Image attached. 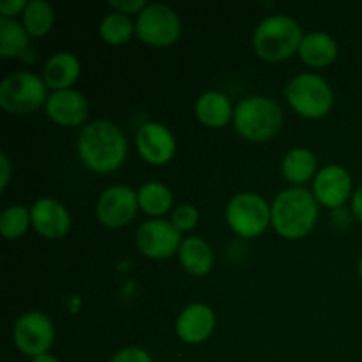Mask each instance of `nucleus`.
<instances>
[{
  "label": "nucleus",
  "mask_w": 362,
  "mask_h": 362,
  "mask_svg": "<svg viewBox=\"0 0 362 362\" xmlns=\"http://www.w3.org/2000/svg\"><path fill=\"white\" fill-rule=\"evenodd\" d=\"M359 274H361V278H362V257H361V260H359Z\"/></svg>",
  "instance_id": "72a5a7b5"
},
{
  "label": "nucleus",
  "mask_w": 362,
  "mask_h": 362,
  "mask_svg": "<svg viewBox=\"0 0 362 362\" xmlns=\"http://www.w3.org/2000/svg\"><path fill=\"white\" fill-rule=\"evenodd\" d=\"M127 140L117 124L110 120L88 122L78 134V156L90 172L108 175L126 163Z\"/></svg>",
  "instance_id": "f257e3e1"
},
{
  "label": "nucleus",
  "mask_w": 362,
  "mask_h": 362,
  "mask_svg": "<svg viewBox=\"0 0 362 362\" xmlns=\"http://www.w3.org/2000/svg\"><path fill=\"white\" fill-rule=\"evenodd\" d=\"M198 219H200L198 209L194 207V205L184 204L172 212V219H170V221H172V225L182 233L191 232V230L198 225Z\"/></svg>",
  "instance_id": "bb28decb"
},
{
  "label": "nucleus",
  "mask_w": 362,
  "mask_h": 362,
  "mask_svg": "<svg viewBox=\"0 0 362 362\" xmlns=\"http://www.w3.org/2000/svg\"><path fill=\"white\" fill-rule=\"evenodd\" d=\"M0 165H2V180H0V189L4 191L7 187V184H9V177H11V163L6 152L0 154Z\"/></svg>",
  "instance_id": "7c9ffc66"
},
{
  "label": "nucleus",
  "mask_w": 362,
  "mask_h": 362,
  "mask_svg": "<svg viewBox=\"0 0 362 362\" xmlns=\"http://www.w3.org/2000/svg\"><path fill=\"white\" fill-rule=\"evenodd\" d=\"M352 212L357 219L362 223V186L354 193L352 198Z\"/></svg>",
  "instance_id": "2f4dec72"
},
{
  "label": "nucleus",
  "mask_w": 362,
  "mask_h": 362,
  "mask_svg": "<svg viewBox=\"0 0 362 362\" xmlns=\"http://www.w3.org/2000/svg\"><path fill=\"white\" fill-rule=\"evenodd\" d=\"M216 329V313L204 303H193L184 308L177 317L175 332L180 341L200 345L207 341Z\"/></svg>",
  "instance_id": "2eb2a0df"
},
{
  "label": "nucleus",
  "mask_w": 362,
  "mask_h": 362,
  "mask_svg": "<svg viewBox=\"0 0 362 362\" xmlns=\"http://www.w3.org/2000/svg\"><path fill=\"white\" fill-rule=\"evenodd\" d=\"M99 34H101L103 41L108 42V45L120 46L131 41L133 34H136V27L129 16L113 11L101 20Z\"/></svg>",
  "instance_id": "393cba45"
},
{
  "label": "nucleus",
  "mask_w": 362,
  "mask_h": 362,
  "mask_svg": "<svg viewBox=\"0 0 362 362\" xmlns=\"http://www.w3.org/2000/svg\"><path fill=\"white\" fill-rule=\"evenodd\" d=\"M108 6L115 13H122L126 16H129V14H140L148 4L145 0H110Z\"/></svg>",
  "instance_id": "c85d7f7f"
},
{
  "label": "nucleus",
  "mask_w": 362,
  "mask_h": 362,
  "mask_svg": "<svg viewBox=\"0 0 362 362\" xmlns=\"http://www.w3.org/2000/svg\"><path fill=\"white\" fill-rule=\"evenodd\" d=\"M27 6H28L27 0H6V2L0 4V13H2V18L14 20L18 14L25 13Z\"/></svg>",
  "instance_id": "c756f323"
},
{
  "label": "nucleus",
  "mask_w": 362,
  "mask_h": 362,
  "mask_svg": "<svg viewBox=\"0 0 362 362\" xmlns=\"http://www.w3.org/2000/svg\"><path fill=\"white\" fill-rule=\"evenodd\" d=\"M30 362H59V359L55 356H52V354H42V356L34 357Z\"/></svg>",
  "instance_id": "473e14b6"
},
{
  "label": "nucleus",
  "mask_w": 362,
  "mask_h": 362,
  "mask_svg": "<svg viewBox=\"0 0 362 362\" xmlns=\"http://www.w3.org/2000/svg\"><path fill=\"white\" fill-rule=\"evenodd\" d=\"M281 173L290 184H304L315 179L318 173V163L310 148L297 147L286 152L281 163Z\"/></svg>",
  "instance_id": "412c9836"
},
{
  "label": "nucleus",
  "mask_w": 362,
  "mask_h": 362,
  "mask_svg": "<svg viewBox=\"0 0 362 362\" xmlns=\"http://www.w3.org/2000/svg\"><path fill=\"white\" fill-rule=\"evenodd\" d=\"M225 218L233 233L243 239H255L272 225V212L267 200L257 193H239L230 198Z\"/></svg>",
  "instance_id": "423d86ee"
},
{
  "label": "nucleus",
  "mask_w": 362,
  "mask_h": 362,
  "mask_svg": "<svg viewBox=\"0 0 362 362\" xmlns=\"http://www.w3.org/2000/svg\"><path fill=\"white\" fill-rule=\"evenodd\" d=\"M304 34L303 27L288 14L264 18L253 34V48L265 62H283L299 52Z\"/></svg>",
  "instance_id": "7ed1b4c3"
},
{
  "label": "nucleus",
  "mask_w": 362,
  "mask_h": 362,
  "mask_svg": "<svg viewBox=\"0 0 362 362\" xmlns=\"http://www.w3.org/2000/svg\"><path fill=\"white\" fill-rule=\"evenodd\" d=\"M45 106L49 119L59 126H80L88 115L87 99L81 92L73 90V88L53 92L52 95H48V101Z\"/></svg>",
  "instance_id": "dca6fc26"
},
{
  "label": "nucleus",
  "mask_w": 362,
  "mask_h": 362,
  "mask_svg": "<svg viewBox=\"0 0 362 362\" xmlns=\"http://www.w3.org/2000/svg\"><path fill=\"white\" fill-rule=\"evenodd\" d=\"M179 262L184 271L191 276H207L214 265V251L211 244L202 237H187L179 250Z\"/></svg>",
  "instance_id": "6ab92c4d"
},
{
  "label": "nucleus",
  "mask_w": 362,
  "mask_h": 362,
  "mask_svg": "<svg viewBox=\"0 0 362 362\" xmlns=\"http://www.w3.org/2000/svg\"><path fill=\"white\" fill-rule=\"evenodd\" d=\"M80 60L69 52H59L48 59L42 71V80L46 87L53 90H67L80 78Z\"/></svg>",
  "instance_id": "f3484780"
},
{
  "label": "nucleus",
  "mask_w": 362,
  "mask_h": 362,
  "mask_svg": "<svg viewBox=\"0 0 362 362\" xmlns=\"http://www.w3.org/2000/svg\"><path fill=\"white\" fill-rule=\"evenodd\" d=\"M32 225L30 211L25 205H11L0 216V233L6 239H20Z\"/></svg>",
  "instance_id": "a878e982"
},
{
  "label": "nucleus",
  "mask_w": 362,
  "mask_h": 362,
  "mask_svg": "<svg viewBox=\"0 0 362 362\" xmlns=\"http://www.w3.org/2000/svg\"><path fill=\"white\" fill-rule=\"evenodd\" d=\"M46 83L41 76L28 71L9 74L0 83V106L13 115H27L46 105Z\"/></svg>",
  "instance_id": "0eeeda50"
},
{
  "label": "nucleus",
  "mask_w": 362,
  "mask_h": 362,
  "mask_svg": "<svg viewBox=\"0 0 362 362\" xmlns=\"http://www.w3.org/2000/svg\"><path fill=\"white\" fill-rule=\"evenodd\" d=\"M285 95L293 112L304 119H322L331 112L334 103L331 85L313 73L297 74L286 85Z\"/></svg>",
  "instance_id": "39448f33"
},
{
  "label": "nucleus",
  "mask_w": 362,
  "mask_h": 362,
  "mask_svg": "<svg viewBox=\"0 0 362 362\" xmlns=\"http://www.w3.org/2000/svg\"><path fill=\"white\" fill-rule=\"evenodd\" d=\"M138 209V191L129 186H112L99 197L95 216L106 228H122L133 221Z\"/></svg>",
  "instance_id": "9b49d317"
},
{
  "label": "nucleus",
  "mask_w": 362,
  "mask_h": 362,
  "mask_svg": "<svg viewBox=\"0 0 362 362\" xmlns=\"http://www.w3.org/2000/svg\"><path fill=\"white\" fill-rule=\"evenodd\" d=\"M299 55L310 67H327L338 57V42L325 32H310L300 42Z\"/></svg>",
  "instance_id": "aec40b11"
},
{
  "label": "nucleus",
  "mask_w": 362,
  "mask_h": 362,
  "mask_svg": "<svg viewBox=\"0 0 362 362\" xmlns=\"http://www.w3.org/2000/svg\"><path fill=\"white\" fill-rule=\"evenodd\" d=\"M138 204L147 216H152L154 219H163V216L168 214L172 209L173 194L168 186L158 182V180H151L138 189Z\"/></svg>",
  "instance_id": "4be33fe9"
},
{
  "label": "nucleus",
  "mask_w": 362,
  "mask_h": 362,
  "mask_svg": "<svg viewBox=\"0 0 362 362\" xmlns=\"http://www.w3.org/2000/svg\"><path fill=\"white\" fill-rule=\"evenodd\" d=\"M134 243L144 257L152 260H165L179 253L182 244V233L166 219L145 221L134 233Z\"/></svg>",
  "instance_id": "9d476101"
},
{
  "label": "nucleus",
  "mask_w": 362,
  "mask_h": 362,
  "mask_svg": "<svg viewBox=\"0 0 362 362\" xmlns=\"http://www.w3.org/2000/svg\"><path fill=\"white\" fill-rule=\"evenodd\" d=\"M138 154L148 165L161 166L173 159L177 151V141L172 131L161 122H145L138 127L136 138Z\"/></svg>",
  "instance_id": "f8f14e48"
},
{
  "label": "nucleus",
  "mask_w": 362,
  "mask_h": 362,
  "mask_svg": "<svg viewBox=\"0 0 362 362\" xmlns=\"http://www.w3.org/2000/svg\"><path fill=\"white\" fill-rule=\"evenodd\" d=\"M23 18V27L30 37H42L52 30L55 23V13L53 7L45 0H32L28 2L27 9L21 14Z\"/></svg>",
  "instance_id": "b1692460"
},
{
  "label": "nucleus",
  "mask_w": 362,
  "mask_h": 362,
  "mask_svg": "<svg viewBox=\"0 0 362 362\" xmlns=\"http://www.w3.org/2000/svg\"><path fill=\"white\" fill-rule=\"evenodd\" d=\"M182 362H187V361H182Z\"/></svg>",
  "instance_id": "f704fd0d"
},
{
  "label": "nucleus",
  "mask_w": 362,
  "mask_h": 362,
  "mask_svg": "<svg viewBox=\"0 0 362 362\" xmlns=\"http://www.w3.org/2000/svg\"><path fill=\"white\" fill-rule=\"evenodd\" d=\"M134 27L138 39L154 48H168L175 45L182 32L179 14L166 4H148L136 16Z\"/></svg>",
  "instance_id": "6e6552de"
},
{
  "label": "nucleus",
  "mask_w": 362,
  "mask_h": 362,
  "mask_svg": "<svg viewBox=\"0 0 362 362\" xmlns=\"http://www.w3.org/2000/svg\"><path fill=\"white\" fill-rule=\"evenodd\" d=\"M30 49V35L23 23L0 18V55L4 59L23 57Z\"/></svg>",
  "instance_id": "5701e85b"
},
{
  "label": "nucleus",
  "mask_w": 362,
  "mask_h": 362,
  "mask_svg": "<svg viewBox=\"0 0 362 362\" xmlns=\"http://www.w3.org/2000/svg\"><path fill=\"white\" fill-rule=\"evenodd\" d=\"M32 226L45 239H62L71 228V214L55 198H39L30 207Z\"/></svg>",
  "instance_id": "4468645a"
},
{
  "label": "nucleus",
  "mask_w": 362,
  "mask_h": 362,
  "mask_svg": "<svg viewBox=\"0 0 362 362\" xmlns=\"http://www.w3.org/2000/svg\"><path fill=\"white\" fill-rule=\"evenodd\" d=\"M232 103H230L228 95L223 92L211 90L205 92L198 98L197 105H194V113L197 119L200 120L204 126L212 127V129H219L225 127L230 120H233Z\"/></svg>",
  "instance_id": "a211bd4d"
},
{
  "label": "nucleus",
  "mask_w": 362,
  "mask_h": 362,
  "mask_svg": "<svg viewBox=\"0 0 362 362\" xmlns=\"http://www.w3.org/2000/svg\"><path fill=\"white\" fill-rule=\"evenodd\" d=\"M110 362H154L151 354L140 346H127V349L119 350Z\"/></svg>",
  "instance_id": "cd10ccee"
},
{
  "label": "nucleus",
  "mask_w": 362,
  "mask_h": 362,
  "mask_svg": "<svg viewBox=\"0 0 362 362\" xmlns=\"http://www.w3.org/2000/svg\"><path fill=\"white\" fill-rule=\"evenodd\" d=\"M272 228L288 240L311 233L318 221V202L311 191L293 186L276 194L271 205Z\"/></svg>",
  "instance_id": "f03ea898"
},
{
  "label": "nucleus",
  "mask_w": 362,
  "mask_h": 362,
  "mask_svg": "<svg viewBox=\"0 0 362 362\" xmlns=\"http://www.w3.org/2000/svg\"><path fill=\"white\" fill-rule=\"evenodd\" d=\"M352 175L339 165H327L318 170L313 179V194L324 207L341 209L352 194Z\"/></svg>",
  "instance_id": "ddd939ff"
},
{
  "label": "nucleus",
  "mask_w": 362,
  "mask_h": 362,
  "mask_svg": "<svg viewBox=\"0 0 362 362\" xmlns=\"http://www.w3.org/2000/svg\"><path fill=\"white\" fill-rule=\"evenodd\" d=\"M283 110L267 95H251L243 99L233 112L237 133L250 141H267L283 127Z\"/></svg>",
  "instance_id": "20e7f679"
},
{
  "label": "nucleus",
  "mask_w": 362,
  "mask_h": 362,
  "mask_svg": "<svg viewBox=\"0 0 362 362\" xmlns=\"http://www.w3.org/2000/svg\"><path fill=\"white\" fill-rule=\"evenodd\" d=\"M13 339L16 349L27 357L48 354L55 341L53 322L41 311H27L16 320L13 327Z\"/></svg>",
  "instance_id": "1a4fd4ad"
}]
</instances>
